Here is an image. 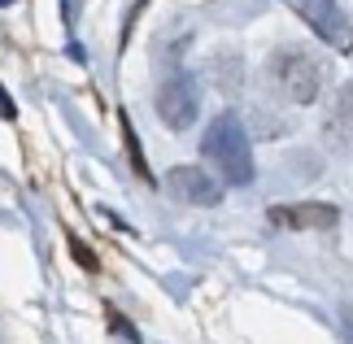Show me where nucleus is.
I'll list each match as a JSON object with an SVG mask.
<instances>
[{"instance_id":"obj_1","label":"nucleus","mask_w":353,"mask_h":344,"mask_svg":"<svg viewBox=\"0 0 353 344\" xmlns=\"http://www.w3.org/2000/svg\"><path fill=\"white\" fill-rule=\"evenodd\" d=\"M201 153L219 166L223 183H253V148H249V131H244L240 114H219L210 122V131L201 135Z\"/></svg>"},{"instance_id":"obj_2","label":"nucleus","mask_w":353,"mask_h":344,"mask_svg":"<svg viewBox=\"0 0 353 344\" xmlns=\"http://www.w3.org/2000/svg\"><path fill=\"white\" fill-rule=\"evenodd\" d=\"M270 79L292 105H314L327 88V61L314 57L310 48H283L270 57Z\"/></svg>"},{"instance_id":"obj_3","label":"nucleus","mask_w":353,"mask_h":344,"mask_svg":"<svg viewBox=\"0 0 353 344\" xmlns=\"http://www.w3.org/2000/svg\"><path fill=\"white\" fill-rule=\"evenodd\" d=\"M288 5L323 44H332L336 52H353V18L336 0H288Z\"/></svg>"},{"instance_id":"obj_4","label":"nucleus","mask_w":353,"mask_h":344,"mask_svg":"<svg viewBox=\"0 0 353 344\" xmlns=\"http://www.w3.org/2000/svg\"><path fill=\"white\" fill-rule=\"evenodd\" d=\"M196 114H201V83L192 74H170L157 88V118L170 131H188L196 122Z\"/></svg>"},{"instance_id":"obj_5","label":"nucleus","mask_w":353,"mask_h":344,"mask_svg":"<svg viewBox=\"0 0 353 344\" xmlns=\"http://www.w3.org/2000/svg\"><path fill=\"white\" fill-rule=\"evenodd\" d=\"M166 188L183 205H219L223 201V183L210 179V170H201V166H174L166 174Z\"/></svg>"},{"instance_id":"obj_6","label":"nucleus","mask_w":353,"mask_h":344,"mask_svg":"<svg viewBox=\"0 0 353 344\" xmlns=\"http://www.w3.org/2000/svg\"><path fill=\"white\" fill-rule=\"evenodd\" d=\"M266 218H270L279 231H327V227H336V218H341V214H336L332 205L301 201V205H275Z\"/></svg>"},{"instance_id":"obj_7","label":"nucleus","mask_w":353,"mask_h":344,"mask_svg":"<svg viewBox=\"0 0 353 344\" xmlns=\"http://www.w3.org/2000/svg\"><path fill=\"white\" fill-rule=\"evenodd\" d=\"M323 135H327V144L341 148V153L353 148V83L332 101V114H327V122H323Z\"/></svg>"},{"instance_id":"obj_8","label":"nucleus","mask_w":353,"mask_h":344,"mask_svg":"<svg viewBox=\"0 0 353 344\" xmlns=\"http://www.w3.org/2000/svg\"><path fill=\"white\" fill-rule=\"evenodd\" d=\"M122 135H127V148H131V166L140 170L148 179V166H144V153H140V144H135V131H131V118H122Z\"/></svg>"},{"instance_id":"obj_9","label":"nucleus","mask_w":353,"mask_h":344,"mask_svg":"<svg viewBox=\"0 0 353 344\" xmlns=\"http://www.w3.org/2000/svg\"><path fill=\"white\" fill-rule=\"evenodd\" d=\"M70 253H74L79 261H83V270H97V257H92V253L83 249V244H79V240H74V236H70Z\"/></svg>"},{"instance_id":"obj_10","label":"nucleus","mask_w":353,"mask_h":344,"mask_svg":"<svg viewBox=\"0 0 353 344\" xmlns=\"http://www.w3.org/2000/svg\"><path fill=\"white\" fill-rule=\"evenodd\" d=\"M61 5H65V22L74 26V18H79V0H61Z\"/></svg>"},{"instance_id":"obj_11","label":"nucleus","mask_w":353,"mask_h":344,"mask_svg":"<svg viewBox=\"0 0 353 344\" xmlns=\"http://www.w3.org/2000/svg\"><path fill=\"white\" fill-rule=\"evenodd\" d=\"M5 5H13V0H0V9H5Z\"/></svg>"}]
</instances>
